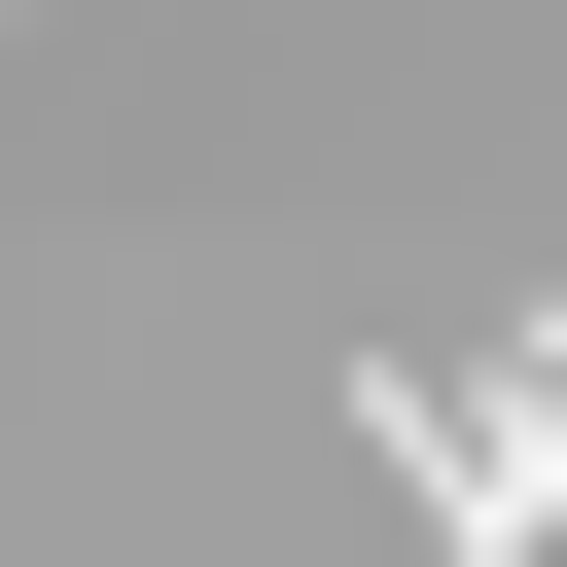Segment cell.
<instances>
[{"mask_svg": "<svg viewBox=\"0 0 567 567\" xmlns=\"http://www.w3.org/2000/svg\"><path fill=\"white\" fill-rule=\"evenodd\" d=\"M354 461L425 496V567H567V496L496 461V390H461V354H354Z\"/></svg>", "mask_w": 567, "mask_h": 567, "instance_id": "obj_1", "label": "cell"}, {"mask_svg": "<svg viewBox=\"0 0 567 567\" xmlns=\"http://www.w3.org/2000/svg\"><path fill=\"white\" fill-rule=\"evenodd\" d=\"M496 461H532V496H567V319H532V390H496Z\"/></svg>", "mask_w": 567, "mask_h": 567, "instance_id": "obj_2", "label": "cell"}]
</instances>
